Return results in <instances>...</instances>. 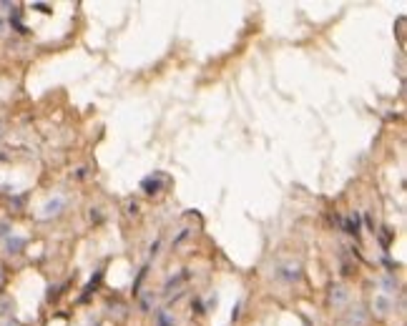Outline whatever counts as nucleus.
I'll use <instances>...</instances> for the list:
<instances>
[{
    "instance_id": "1",
    "label": "nucleus",
    "mask_w": 407,
    "mask_h": 326,
    "mask_svg": "<svg viewBox=\"0 0 407 326\" xmlns=\"http://www.w3.org/2000/svg\"><path fill=\"white\" fill-rule=\"evenodd\" d=\"M141 186H144V191H146V194H151V196H154V194H159V191H161V186H164V181H161V178L159 176H151V178H146V181L144 183H141Z\"/></svg>"
},
{
    "instance_id": "2",
    "label": "nucleus",
    "mask_w": 407,
    "mask_h": 326,
    "mask_svg": "<svg viewBox=\"0 0 407 326\" xmlns=\"http://www.w3.org/2000/svg\"><path fill=\"white\" fill-rule=\"evenodd\" d=\"M156 321H159V326H174V321L169 319L166 311H159V314H156Z\"/></svg>"
},
{
    "instance_id": "3",
    "label": "nucleus",
    "mask_w": 407,
    "mask_h": 326,
    "mask_svg": "<svg viewBox=\"0 0 407 326\" xmlns=\"http://www.w3.org/2000/svg\"><path fill=\"white\" fill-rule=\"evenodd\" d=\"M61 206H63V201H61V199H56L53 203H48V206H46V216H51V213H58V208H61Z\"/></svg>"
},
{
    "instance_id": "4",
    "label": "nucleus",
    "mask_w": 407,
    "mask_h": 326,
    "mask_svg": "<svg viewBox=\"0 0 407 326\" xmlns=\"http://www.w3.org/2000/svg\"><path fill=\"white\" fill-rule=\"evenodd\" d=\"M347 231H350V234H357V231H360V223H357V216H352L350 221H347Z\"/></svg>"
},
{
    "instance_id": "5",
    "label": "nucleus",
    "mask_w": 407,
    "mask_h": 326,
    "mask_svg": "<svg viewBox=\"0 0 407 326\" xmlns=\"http://www.w3.org/2000/svg\"><path fill=\"white\" fill-rule=\"evenodd\" d=\"M3 281H6V274H3V266H0V284H3Z\"/></svg>"
},
{
    "instance_id": "6",
    "label": "nucleus",
    "mask_w": 407,
    "mask_h": 326,
    "mask_svg": "<svg viewBox=\"0 0 407 326\" xmlns=\"http://www.w3.org/2000/svg\"><path fill=\"white\" fill-rule=\"evenodd\" d=\"M0 30H3V20H0Z\"/></svg>"
}]
</instances>
